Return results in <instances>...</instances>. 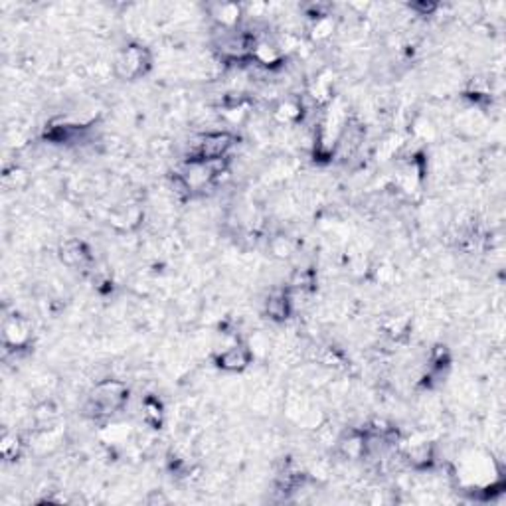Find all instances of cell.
<instances>
[{
	"label": "cell",
	"instance_id": "cell-1",
	"mask_svg": "<svg viewBox=\"0 0 506 506\" xmlns=\"http://www.w3.org/2000/svg\"><path fill=\"white\" fill-rule=\"evenodd\" d=\"M127 398H129V389L121 380H101L91 389L85 409L93 417L111 416L127 403Z\"/></svg>",
	"mask_w": 506,
	"mask_h": 506
},
{
	"label": "cell",
	"instance_id": "cell-2",
	"mask_svg": "<svg viewBox=\"0 0 506 506\" xmlns=\"http://www.w3.org/2000/svg\"><path fill=\"white\" fill-rule=\"evenodd\" d=\"M150 68V54L143 45H129L115 60V74L123 79H134Z\"/></svg>",
	"mask_w": 506,
	"mask_h": 506
},
{
	"label": "cell",
	"instance_id": "cell-3",
	"mask_svg": "<svg viewBox=\"0 0 506 506\" xmlns=\"http://www.w3.org/2000/svg\"><path fill=\"white\" fill-rule=\"evenodd\" d=\"M234 145V136L227 133H208L198 139L194 145L192 161H216L223 159Z\"/></svg>",
	"mask_w": 506,
	"mask_h": 506
},
{
	"label": "cell",
	"instance_id": "cell-4",
	"mask_svg": "<svg viewBox=\"0 0 506 506\" xmlns=\"http://www.w3.org/2000/svg\"><path fill=\"white\" fill-rule=\"evenodd\" d=\"M2 334H4V344L18 350L30 343L32 327L22 316H8L2 325Z\"/></svg>",
	"mask_w": 506,
	"mask_h": 506
},
{
	"label": "cell",
	"instance_id": "cell-5",
	"mask_svg": "<svg viewBox=\"0 0 506 506\" xmlns=\"http://www.w3.org/2000/svg\"><path fill=\"white\" fill-rule=\"evenodd\" d=\"M253 354L250 346L236 343L234 346L225 348L223 352L218 354V364H220V368L227 370V372H241L250 366Z\"/></svg>",
	"mask_w": 506,
	"mask_h": 506
},
{
	"label": "cell",
	"instance_id": "cell-6",
	"mask_svg": "<svg viewBox=\"0 0 506 506\" xmlns=\"http://www.w3.org/2000/svg\"><path fill=\"white\" fill-rule=\"evenodd\" d=\"M109 223L117 227L119 232H133L143 222V210L136 204H125V206H115L109 210Z\"/></svg>",
	"mask_w": 506,
	"mask_h": 506
},
{
	"label": "cell",
	"instance_id": "cell-7",
	"mask_svg": "<svg viewBox=\"0 0 506 506\" xmlns=\"http://www.w3.org/2000/svg\"><path fill=\"white\" fill-rule=\"evenodd\" d=\"M253 45H255V42L252 38L239 34V36L223 38L220 42V52H222L223 58H227V60H243L245 56L252 54Z\"/></svg>",
	"mask_w": 506,
	"mask_h": 506
},
{
	"label": "cell",
	"instance_id": "cell-8",
	"mask_svg": "<svg viewBox=\"0 0 506 506\" xmlns=\"http://www.w3.org/2000/svg\"><path fill=\"white\" fill-rule=\"evenodd\" d=\"M291 309H293L291 297H289V293H285V291H275V293H271L267 297V303H265V313H267L269 318H273V321H277V323L285 321V318L289 316V313H291Z\"/></svg>",
	"mask_w": 506,
	"mask_h": 506
},
{
	"label": "cell",
	"instance_id": "cell-9",
	"mask_svg": "<svg viewBox=\"0 0 506 506\" xmlns=\"http://www.w3.org/2000/svg\"><path fill=\"white\" fill-rule=\"evenodd\" d=\"M60 257L68 267H81L88 261V250L77 239H65L60 245Z\"/></svg>",
	"mask_w": 506,
	"mask_h": 506
},
{
	"label": "cell",
	"instance_id": "cell-10",
	"mask_svg": "<svg viewBox=\"0 0 506 506\" xmlns=\"http://www.w3.org/2000/svg\"><path fill=\"white\" fill-rule=\"evenodd\" d=\"M457 129L465 134H478L487 129V121L485 117L475 111V109H469V111H463L461 115L457 117Z\"/></svg>",
	"mask_w": 506,
	"mask_h": 506
},
{
	"label": "cell",
	"instance_id": "cell-11",
	"mask_svg": "<svg viewBox=\"0 0 506 506\" xmlns=\"http://www.w3.org/2000/svg\"><path fill=\"white\" fill-rule=\"evenodd\" d=\"M252 56L257 63L269 68V65H275L277 61L281 60V50L277 45L269 44V42H255Z\"/></svg>",
	"mask_w": 506,
	"mask_h": 506
},
{
	"label": "cell",
	"instance_id": "cell-12",
	"mask_svg": "<svg viewBox=\"0 0 506 506\" xmlns=\"http://www.w3.org/2000/svg\"><path fill=\"white\" fill-rule=\"evenodd\" d=\"M212 16L222 26H234L239 20V16H241V8H239L238 4H227V2L214 4L212 6Z\"/></svg>",
	"mask_w": 506,
	"mask_h": 506
},
{
	"label": "cell",
	"instance_id": "cell-13",
	"mask_svg": "<svg viewBox=\"0 0 506 506\" xmlns=\"http://www.w3.org/2000/svg\"><path fill=\"white\" fill-rule=\"evenodd\" d=\"M301 115H303V107H301V103L293 101V99H285V101L279 103L277 111H275V121L285 127V125H291V123L298 121Z\"/></svg>",
	"mask_w": 506,
	"mask_h": 506
},
{
	"label": "cell",
	"instance_id": "cell-14",
	"mask_svg": "<svg viewBox=\"0 0 506 506\" xmlns=\"http://www.w3.org/2000/svg\"><path fill=\"white\" fill-rule=\"evenodd\" d=\"M366 453V447H364V437H360L356 433L344 437L341 441V455L344 459L352 461V459H360L362 455Z\"/></svg>",
	"mask_w": 506,
	"mask_h": 506
},
{
	"label": "cell",
	"instance_id": "cell-15",
	"mask_svg": "<svg viewBox=\"0 0 506 506\" xmlns=\"http://www.w3.org/2000/svg\"><path fill=\"white\" fill-rule=\"evenodd\" d=\"M141 412H143V421L147 425H150V427H161V423H163V407H161V403L156 402L154 398H147L143 402Z\"/></svg>",
	"mask_w": 506,
	"mask_h": 506
},
{
	"label": "cell",
	"instance_id": "cell-16",
	"mask_svg": "<svg viewBox=\"0 0 506 506\" xmlns=\"http://www.w3.org/2000/svg\"><path fill=\"white\" fill-rule=\"evenodd\" d=\"M20 449H22V439L16 435V433H4L2 435V445H0V451H2V457L4 459H16L20 455Z\"/></svg>",
	"mask_w": 506,
	"mask_h": 506
},
{
	"label": "cell",
	"instance_id": "cell-17",
	"mask_svg": "<svg viewBox=\"0 0 506 506\" xmlns=\"http://www.w3.org/2000/svg\"><path fill=\"white\" fill-rule=\"evenodd\" d=\"M269 250H271V253H273L277 259H287V257H291L293 252H295V247H293L291 239L285 238V236H277V238L271 239Z\"/></svg>",
	"mask_w": 506,
	"mask_h": 506
},
{
	"label": "cell",
	"instance_id": "cell-18",
	"mask_svg": "<svg viewBox=\"0 0 506 506\" xmlns=\"http://www.w3.org/2000/svg\"><path fill=\"white\" fill-rule=\"evenodd\" d=\"M28 182H30L28 174L24 170H20V168H14V170L4 174V186L8 190H24L28 186Z\"/></svg>",
	"mask_w": 506,
	"mask_h": 506
},
{
	"label": "cell",
	"instance_id": "cell-19",
	"mask_svg": "<svg viewBox=\"0 0 506 506\" xmlns=\"http://www.w3.org/2000/svg\"><path fill=\"white\" fill-rule=\"evenodd\" d=\"M332 32H334V22H332V18H318L316 22H314L313 26V38L314 40H327L332 36Z\"/></svg>",
	"mask_w": 506,
	"mask_h": 506
}]
</instances>
